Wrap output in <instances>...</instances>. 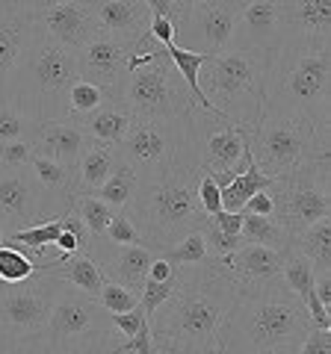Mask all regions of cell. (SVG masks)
Instances as JSON below:
<instances>
[{
	"instance_id": "ba28073f",
	"label": "cell",
	"mask_w": 331,
	"mask_h": 354,
	"mask_svg": "<svg viewBox=\"0 0 331 354\" xmlns=\"http://www.w3.org/2000/svg\"><path fill=\"white\" fill-rule=\"evenodd\" d=\"M331 153V133L316 130L311 121L299 115H272L263 113L260 124L251 133V157L267 177H284L299 171L314 160Z\"/></svg>"
},
{
	"instance_id": "d4e9b609",
	"label": "cell",
	"mask_w": 331,
	"mask_h": 354,
	"mask_svg": "<svg viewBox=\"0 0 331 354\" xmlns=\"http://www.w3.org/2000/svg\"><path fill=\"white\" fill-rule=\"evenodd\" d=\"M118 342L116 330H107V334H95V337H86V339H71V342H48L42 337H30V339H21L12 342V346H0L6 354H113V346ZM134 354V351H127ZM151 354H166L154 348Z\"/></svg>"
},
{
	"instance_id": "bcb514c9",
	"label": "cell",
	"mask_w": 331,
	"mask_h": 354,
	"mask_svg": "<svg viewBox=\"0 0 331 354\" xmlns=\"http://www.w3.org/2000/svg\"><path fill=\"white\" fill-rule=\"evenodd\" d=\"M142 325H148V322H145V316H142V310H139V307L127 310V313H113V330H116L118 342H125V339H130V337H136Z\"/></svg>"
},
{
	"instance_id": "7c38bea8",
	"label": "cell",
	"mask_w": 331,
	"mask_h": 354,
	"mask_svg": "<svg viewBox=\"0 0 331 354\" xmlns=\"http://www.w3.org/2000/svg\"><path fill=\"white\" fill-rule=\"evenodd\" d=\"M62 213L65 207H60L42 189V183L30 169L0 174V230H3V236L60 218Z\"/></svg>"
},
{
	"instance_id": "c3c4849f",
	"label": "cell",
	"mask_w": 331,
	"mask_h": 354,
	"mask_svg": "<svg viewBox=\"0 0 331 354\" xmlns=\"http://www.w3.org/2000/svg\"><path fill=\"white\" fill-rule=\"evenodd\" d=\"M145 3V9L151 15H157V18H169L175 30L181 27V18H184V6L178 3V0H142Z\"/></svg>"
},
{
	"instance_id": "60d3db41",
	"label": "cell",
	"mask_w": 331,
	"mask_h": 354,
	"mask_svg": "<svg viewBox=\"0 0 331 354\" xmlns=\"http://www.w3.org/2000/svg\"><path fill=\"white\" fill-rule=\"evenodd\" d=\"M98 304H101L107 313H127V310L139 307V295L130 292L127 286L107 281V283L101 286V292H98Z\"/></svg>"
},
{
	"instance_id": "6da1fadb",
	"label": "cell",
	"mask_w": 331,
	"mask_h": 354,
	"mask_svg": "<svg viewBox=\"0 0 331 354\" xmlns=\"http://www.w3.org/2000/svg\"><path fill=\"white\" fill-rule=\"evenodd\" d=\"M240 290L225 263L175 266V290L151 319L154 348L166 354H219V334Z\"/></svg>"
},
{
	"instance_id": "4fadbf2b",
	"label": "cell",
	"mask_w": 331,
	"mask_h": 354,
	"mask_svg": "<svg viewBox=\"0 0 331 354\" xmlns=\"http://www.w3.org/2000/svg\"><path fill=\"white\" fill-rule=\"evenodd\" d=\"M240 9L242 0H204L195 6H184L181 27L175 30V44L181 50L204 53V57L228 50Z\"/></svg>"
},
{
	"instance_id": "7dc6e473",
	"label": "cell",
	"mask_w": 331,
	"mask_h": 354,
	"mask_svg": "<svg viewBox=\"0 0 331 354\" xmlns=\"http://www.w3.org/2000/svg\"><path fill=\"white\" fill-rule=\"evenodd\" d=\"M296 354H331V330L311 328L302 339V346Z\"/></svg>"
},
{
	"instance_id": "f5cc1de1",
	"label": "cell",
	"mask_w": 331,
	"mask_h": 354,
	"mask_svg": "<svg viewBox=\"0 0 331 354\" xmlns=\"http://www.w3.org/2000/svg\"><path fill=\"white\" fill-rule=\"evenodd\" d=\"M175 274V266L163 257V254H157V257L151 260V269H148V281H157V283H163V281H169Z\"/></svg>"
},
{
	"instance_id": "7402d4cb",
	"label": "cell",
	"mask_w": 331,
	"mask_h": 354,
	"mask_svg": "<svg viewBox=\"0 0 331 354\" xmlns=\"http://www.w3.org/2000/svg\"><path fill=\"white\" fill-rule=\"evenodd\" d=\"M281 254L263 245H240L225 257V266L240 286H255L281 274Z\"/></svg>"
},
{
	"instance_id": "83f0119b",
	"label": "cell",
	"mask_w": 331,
	"mask_h": 354,
	"mask_svg": "<svg viewBox=\"0 0 331 354\" xmlns=\"http://www.w3.org/2000/svg\"><path fill=\"white\" fill-rule=\"evenodd\" d=\"M293 248L311 260L316 274H331V216L307 225L293 236Z\"/></svg>"
},
{
	"instance_id": "ab89813d",
	"label": "cell",
	"mask_w": 331,
	"mask_h": 354,
	"mask_svg": "<svg viewBox=\"0 0 331 354\" xmlns=\"http://www.w3.org/2000/svg\"><path fill=\"white\" fill-rule=\"evenodd\" d=\"M33 157H36V151H33V142H30V139L0 142V174L30 169Z\"/></svg>"
},
{
	"instance_id": "3957f363",
	"label": "cell",
	"mask_w": 331,
	"mask_h": 354,
	"mask_svg": "<svg viewBox=\"0 0 331 354\" xmlns=\"http://www.w3.org/2000/svg\"><path fill=\"white\" fill-rule=\"evenodd\" d=\"M204 174L202 165H178L172 171L142 177L121 213L139 230L142 245L151 251L172 248L186 234L202 230L207 213L198 204L195 186Z\"/></svg>"
},
{
	"instance_id": "2e32d148",
	"label": "cell",
	"mask_w": 331,
	"mask_h": 354,
	"mask_svg": "<svg viewBox=\"0 0 331 354\" xmlns=\"http://www.w3.org/2000/svg\"><path fill=\"white\" fill-rule=\"evenodd\" d=\"M251 160V133L228 118L202 113V169L207 174L246 171Z\"/></svg>"
},
{
	"instance_id": "681fc988",
	"label": "cell",
	"mask_w": 331,
	"mask_h": 354,
	"mask_svg": "<svg viewBox=\"0 0 331 354\" xmlns=\"http://www.w3.org/2000/svg\"><path fill=\"white\" fill-rule=\"evenodd\" d=\"M240 213H246V216H275V198H272V192H269V186L251 195L249 201L242 204Z\"/></svg>"
},
{
	"instance_id": "5bb4252c",
	"label": "cell",
	"mask_w": 331,
	"mask_h": 354,
	"mask_svg": "<svg viewBox=\"0 0 331 354\" xmlns=\"http://www.w3.org/2000/svg\"><path fill=\"white\" fill-rule=\"evenodd\" d=\"M107 330H113V313H107L98 304V298L60 281L48 325L39 337L48 342H71V339L95 337V334H107Z\"/></svg>"
},
{
	"instance_id": "db71d44e",
	"label": "cell",
	"mask_w": 331,
	"mask_h": 354,
	"mask_svg": "<svg viewBox=\"0 0 331 354\" xmlns=\"http://www.w3.org/2000/svg\"><path fill=\"white\" fill-rule=\"evenodd\" d=\"M57 251H62V254H74V251H80L77 248V236L71 234V230H60V236H57Z\"/></svg>"
},
{
	"instance_id": "603a6c76",
	"label": "cell",
	"mask_w": 331,
	"mask_h": 354,
	"mask_svg": "<svg viewBox=\"0 0 331 354\" xmlns=\"http://www.w3.org/2000/svg\"><path fill=\"white\" fill-rule=\"evenodd\" d=\"M39 15L36 9H24V12L0 15V97H3V83L9 71H12L21 50L30 44V39L39 32Z\"/></svg>"
},
{
	"instance_id": "f1b7e54d",
	"label": "cell",
	"mask_w": 331,
	"mask_h": 354,
	"mask_svg": "<svg viewBox=\"0 0 331 354\" xmlns=\"http://www.w3.org/2000/svg\"><path fill=\"white\" fill-rule=\"evenodd\" d=\"M240 242L242 245H263L275 251H287L293 245V236L275 216H246L242 213V227H240Z\"/></svg>"
},
{
	"instance_id": "5b68a950",
	"label": "cell",
	"mask_w": 331,
	"mask_h": 354,
	"mask_svg": "<svg viewBox=\"0 0 331 354\" xmlns=\"http://www.w3.org/2000/svg\"><path fill=\"white\" fill-rule=\"evenodd\" d=\"M263 113L299 115L316 130L331 133V50H272Z\"/></svg>"
},
{
	"instance_id": "d6986e66",
	"label": "cell",
	"mask_w": 331,
	"mask_h": 354,
	"mask_svg": "<svg viewBox=\"0 0 331 354\" xmlns=\"http://www.w3.org/2000/svg\"><path fill=\"white\" fill-rule=\"evenodd\" d=\"M281 24H278V3L275 0H246L237 15L234 36L228 50H267L278 48Z\"/></svg>"
},
{
	"instance_id": "f546056e",
	"label": "cell",
	"mask_w": 331,
	"mask_h": 354,
	"mask_svg": "<svg viewBox=\"0 0 331 354\" xmlns=\"http://www.w3.org/2000/svg\"><path fill=\"white\" fill-rule=\"evenodd\" d=\"M30 171L36 174L42 189H45L60 207H65V209L71 207V198H74V171L71 169H65V165L53 162L48 157H39L36 153L33 162H30Z\"/></svg>"
},
{
	"instance_id": "ac0fdd59",
	"label": "cell",
	"mask_w": 331,
	"mask_h": 354,
	"mask_svg": "<svg viewBox=\"0 0 331 354\" xmlns=\"http://www.w3.org/2000/svg\"><path fill=\"white\" fill-rule=\"evenodd\" d=\"M36 15H39L42 30H45L53 41H60L62 48H69L74 53L104 32L101 24H98L92 0H62V3L45 6Z\"/></svg>"
},
{
	"instance_id": "9c48e42d",
	"label": "cell",
	"mask_w": 331,
	"mask_h": 354,
	"mask_svg": "<svg viewBox=\"0 0 331 354\" xmlns=\"http://www.w3.org/2000/svg\"><path fill=\"white\" fill-rule=\"evenodd\" d=\"M121 106L139 118H175L190 115L198 104L193 101L190 88L175 71L163 48L160 57H154L148 65H139L136 71L127 74L125 86H121Z\"/></svg>"
},
{
	"instance_id": "816d5d0a",
	"label": "cell",
	"mask_w": 331,
	"mask_h": 354,
	"mask_svg": "<svg viewBox=\"0 0 331 354\" xmlns=\"http://www.w3.org/2000/svg\"><path fill=\"white\" fill-rule=\"evenodd\" d=\"M213 225L222 230V234H231V236H240V227H242V213H225V209H219V213L211 216Z\"/></svg>"
},
{
	"instance_id": "836d02e7",
	"label": "cell",
	"mask_w": 331,
	"mask_h": 354,
	"mask_svg": "<svg viewBox=\"0 0 331 354\" xmlns=\"http://www.w3.org/2000/svg\"><path fill=\"white\" fill-rule=\"evenodd\" d=\"M136 183H139V177H136V171L130 169V165H125L118 160V165L113 169V174L107 177V180L98 186V189L92 192L98 201H107L109 207H116V209H121L127 201H130V195H134V189H136Z\"/></svg>"
},
{
	"instance_id": "ffe728a7",
	"label": "cell",
	"mask_w": 331,
	"mask_h": 354,
	"mask_svg": "<svg viewBox=\"0 0 331 354\" xmlns=\"http://www.w3.org/2000/svg\"><path fill=\"white\" fill-rule=\"evenodd\" d=\"M86 142H89V136H86L71 118L42 121L36 136H33V151H36L39 157H48V160L74 171L77 157H80V151L86 148Z\"/></svg>"
},
{
	"instance_id": "f35d334b",
	"label": "cell",
	"mask_w": 331,
	"mask_h": 354,
	"mask_svg": "<svg viewBox=\"0 0 331 354\" xmlns=\"http://www.w3.org/2000/svg\"><path fill=\"white\" fill-rule=\"evenodd\" d=\"M60 230H62L60 218H51V221H42V225L15 230V234H9V236H3V239L15 242V245H24V248H30L33 254H36V251H42L45 245H53V242H57V236H60Z\"/></svg>"
},
{
	"instance_id": "74e56055",
	"label": "cell",
	"mask_w": 331,
	"mask_h": 354,
	"mask_svg": "<svg viewBox=\"0 0 331 354\" xmlns=\"http://www.w3.org/2000/svg\"><path fill=\"white\" fill-rule=\"evenodd\" d=\"M39 121L27 118L21 109H15L12 104H6L0 97V142H12V139H30L36 136Z\"/></svg>"
},
{
	"instance_id": "30bf717a",
	"label": "cell",
	"mask_w": 331,
	"mask_h": 354,
	"mask_svg": "<svg viewBox=\"0 0 331 354\" xmlns=\"http://www.w3.org/2000/svg\"><path fill=\"white\" fill-rule=\"evenodd\" d=\"M269 192L275 198V218L287 227V234H302L307 225L331 216V157L275 177Z\"/></svg>"
},
{
	"instance_id": "44dd1931",
	"label": "cell",
	"mask_w": 331,
	"mask_h": 354,
	"mask_svg": "<svg viewBox=\"0 0 331 354\" xmlns=\"http://www.w3.org/2000/svg\"><path fill=\"white\" fill-rule=\"evenodd\" d=\"M98 24L104 32L116 36L121 41H134L148 32L151 12L142 0H92Z\"/></svg>"
},
{
	"instance_id": "9f6ffc18",
	"label": "cell",
	"mask_w": 331,
	"mask_h": 354,
	"mask_svg": "<svg viewBox=\"0 0 331 354\" xmlns=\"http://www.w3.org/2000/svg\"><path fill=\"white\" fill-rule=\"evenodd\" d=\"M181 6H195V3H204V0H178Z\"/></svg>"
},
{
	"instance_id": "4316f807",
	"label": "cell",
	"mask_w": 331,
	"mask_h": 354,
	"mask_svg": "<svg viewBox=\"0 0 331 354\" xmlns=\"http://www.w3.org/2000/svg\"><path fill=\"white\" fill-rule=\"evenodd\" d=\"M51 274H57L60 281L77 286L80 292L98 298V292H101V286L107 283L104 272L98 269V263L92 257H86L83 251H74V254H62L57 269H53Z\"/></svg>"
},
{
	"instance_id": "484cf974",
	"label": "cell",
	"mask_w": 331,
	"mask_h": 354,
	"mask_svg": "<svg viewBox=\"0 0 331 354\" xmlns=\"http://www.w3.org/2000/svg\"><path fill=\"white\" fill-rule=\"evenodd\" d=\"M71 121L89 139L118 145V142L127 136L134 115H130L125 106H101V109H95V113H89V115H80V118H71Z\"/></svg>"
},
{
	"instance_id": "8992f818",
	"label": "cell",
	"mask_w": 331,
	"mask_h": 354,
	"mask_svg": "<svg viewBox=\"0 0 331 354\" xmlns=\"http://www.w3.org/2000/svg\"><path fill=\"white\" fill-rule=\"evenodd\" d=\"M267 50H222L207 57L198 74V86L219 115L255 133L267 104Z\"/></svg>"
},
{
	"instance_id": "8fae6325",
	"label": "cell",
	"mask_w": 331,
	"mask_h": 354,
	"mask_svg": "<svg viewBox=\"0 0 331 354\" xmlns=\"http://www.w3.org/2000/svg\"><path fill=\"white\" fill-rule=\"evenodd\" d=\"M60 278L36 272L21 283H0V346L39 337L48 325Z\"/></svg>"
},
{
	"instance_id": "11a10c76",
	"label": "cell",
	"mask_w": 331,
	"mask_h": 354,
	"mask_svg": "<svg viewBox=\"0 0 331 354\" xmlns=\"http://www.w3.org/2000/svg\"><path fill=\"white\" fill-rule=\"evenodd\" d=\"M24 9H36V6H33V0H0V15L24 12Z\"/></svg>"
},
{
	"instance_id": "e575fe53",
	"label": "cell",
	"mask_w": 331,
	"mask_h": 354,
	"mask_svg": "<svg viewBox=\"0 0 331 354\" xmlns=\"http://www.w3.org/2000/svg\"><path fill=\"white\" fill-rule=\"evenodd\" d=\"M281 278H284V283L290 286V290L299 295V298H305L307 292L314 290V278H316V272H314V266H311V260L305 257V254H299L293 245L287 248L284 254H281Z\"/></svg>"
},
{
	"instance_id": "9a60e30c",
	"label": "cell",
	"mask_w": 331,
	"mask_h": 354,
	"mask_svg": "<svg viewBox=\"0 0 331 354\" xmlns=\"http://www.w3.org/2000/svg\"><path fill=\"white\" fill-rule=\"evenodd\" d=\"M281 39L275 50H331V0H275Z\"/></svg>"
},
{
	"instance_id": "6f0895ef",
	"label": "cell",
	"mask_w": 331,
	"mask_h": 354,
	"mask_svg": "<svg viewBox=\"0 0 331 354\" xmlns=\"http://www.w3.org/2000/svg\"><path fill=\"white\" fill-rule=\"evenodd\" d=\"M53 3H62V0H53Z\"/></svg>"
},
{
	"instance_id": "52a82bcc",
	"label": "cell",
	"mask_w": 331,
	"mask_h": 354,
	"mask_svg": "<svg viewBox=\"0 0 331 354\" xmlns=\"http://www.w3.org/2000/svg\"><path fill=\"white\" fill-rule=\"evenodd\" d=\"M118 160L136 177H154L178 165H202V109L175 118L134 115L127 136L118 142Z\"/></svg>"
},
{
	"instance_id": "d6a6232c",
	"label": "cell",
	"mask_w": 331,
	"mask_h": 354,
	"mask_svg": "<svg viewBox=\"0 0 331 354\" xmlns=\"http://www.w3.org/2000/svg\"><path fill=\"white\" fill-rule=\"evenodd\" d=\"M65 104H69V118L89 115V113H95V109H101V106H121L116 97L107 92V88L95 86V83H86V80H74L69 86V97H65Z\"/></svg>"
},
{
	"instance_id": "f907efd6",
	"label": "cell",
	"mask_w": 331,
	"mask_h": 354,
	"mask_svg": "<svg viewBox=\"0 0 331 354\" xmlns=\"http://www.w3.org/2000/svg\"><path fill=\"white\" fill-rule=\"evenodd\" d=\"M148 36L157 41V44H172L175 41V24L169 18H157V15H151V24H148Z\"/></svg>"
},
{
	"instance_id": "b9f144b4",
	"label": "cell",
	"mask_w": 331,
	"mask_h": 354,
	"mask_svg": "<svg viewBox=\"0 0 331 354\" xmlns=\"http://www.w3.org/2000/svg\"><path fill=\"white\" fill-rule=\"evenodd\" d=\"M172 290H175V274H172L169 281H163V283L145 278V283H142V290H139V310H142V316H145L148 325H151V319H154V310H157L166 301V298L172 295Z\"/></svg>"
},
{
	"instance_id": "277c9868",
	"label": "cell",
	"mask_w": 331,
	"mask_h": 354,
	"mask_svg": "<svg viewBox=\"0 0 331 354\" xmlns=\"http://www.w3.org/2000/svg\"><path fill=\"white\" fill-rule=\"evenodd\" d=\"M80 80L77 53L53 41L45 30L30 39L21 50L12 71L3 83V101L21 109L33 121H62L69 118V86Z\"/></svg>"
},
{
	"instance_id": "cb8c5ba5",
	"label": "cell",
	"mask_w": 331,
	"mask_h": 354,
	"mask_svg": "<svg viewBox=\"0 0 331 354\" xmlns=\"http://www.w3.org/2000/svg\"><path fill=\"white\" fill-rule=\"evenodd\" d=\"M118 165V148L89 139L74 165V195H92Z\"/></svg>"
},
{
	"instance_id": "4dcf8cb0",
	"label": "cell",
	"mask_w": 331,
	"mask_h": 354,
	"mask_svg": "<svg viewBox=\"0 0 331 354\" xmlns=\"http://www.w3.org/2000/svg\"><path fill=\"white\" fill-rule=\"evenodd\" d=\"M267 186H272V177L263 174L255 165V157H251L249 165H246V171L234 174L231 177V183L222 186V209L225 213H240L242 204H246L255 192L267 189Z\"/></svg>"
},
{
	"instance_id": "7a4b0ae2",
	"label": "cell",
	"mask_w": 331,
	"mask_h": 354,
	"mask_svg": "<svg viewBox=\"0 0 331 354\" xmlns=\"http://www.w3.org/2000/svg\"><path fill=\"white\" fill-rule=\"evenodd\" d=\"M311 328L305 301L278 274L240 290L219 334V354H296Z\"/></svg>"
},
{
	"instance_id": "f6af8a7d",
	"label": "cell",
	"mask_w": 331,
	"mask_h": 354,
	"mask_svg": "<svg viewBox=\"0 0 331 354\" xmlns=\"http://www.w3.org/2000/svg\"><path fill=\"white\" fill-rule=\"evenodd\" d=\"M195 195H198V204H202V209L207 216H213V213H219L222 209V189L216 186V180L211 174H202L198 177V186H195Z\"/></svg>"
},
{
	"instance_id": "7bdbcfd3",
	"label": "cell",
	"mask_w": 331,
	"mask_h": 354,
	"mask_svg": "<svg viewBox=\"0 0 331 354\" xmlns=\"http://www.w3.org/2000/svg\"><path fill=\"white\" fill-rule=\"evenodd\" d=\"M202 234H204V242H207V251H211V257H213L216 263H225L228 254L242 245L240 236L222 234V230H219V227L213 225V218H211V216H207V221L202 225Z\"/></svg>"
},
{
	"instance_id": "d590c367",
	"label": "cell",
	"mask_w": 331,
	"mask_h": 354,
	"mask_svg": "<svg viewBox=\"0 0 331 354\" xmlns=\"http://www.w3.org/2000/svg\"><path fill=\"white\" fill-rule=\"evenodd\" d=\"M157 254H163V257L169 260L172 266H204V263H216L211 257V251H207V242H204L202 230H193V234H186L181 242H175L172 248H163Z\"/></svg>"
},
{
	"instance_id": "e0dca14e",
	"label": "cell",
	"mask_w": 331,
	"mask_h": 354,
	"mask_svg": "<svg viewBox=\"0 0 331 354\" xmlns=\"http://www.w3.org/2000/svg\"><path fill=\"white\" fill-rule=\"evenodd\" d=\"M134 41H121L109 36V32H101L98 39H92L86 48L77 50V74H80V80L107 88L121 104V86L127 80V57Z\"/></svg>"
},
{
	"instance_id": "8d00e7d4",
	"label": "cell",
	"mask_w": 331,
	"mask_h": 354,
	"mask_svg": "<svg viewBox=\"0 0 331 354\" xmlns=\"http://www.w3.org/2000/svg\"><path fill=\"white\" fill-rule=\"evenodd\" d=\"M71 209H74L77 216H80V221L92 230L95 236H104L107 225H109V221H113V216L118 213L116 207H109L107 201H98L95 195H74V198H71Z\"/></svg>"
},
{
	"instance_id": "ee69618b",
	"label": "cell",
	"mask_w": 331,
	"mask_h": 354,
	"mask_svg": "<svg viewBox=\"0 0 331 354\" xmlns=\"http://www.w3.org/2000/svg\"><path fill=\"white\" fill-rule=\"evenodd\" d=\"M104 239H109L113 245H142V236H139V230L130 225V218L121 213L113 216V221L107 225V230H104Z\"/></svg>"
},
{
	"instance_id": "1f68e13d",
	"label": "cell",
	"mask_w": 331,
	"mask_h": 354,
	"mask_svg": "<svg viewBox=\"0 0 331 354\" xmlns=\"http://www.w3.org/2000/svg\"><path fill=\"white\" fill-rule=\"evenodd\" d=\"M36 272H42V269L30 248L15 245V242H9V239L0 242V283H21Z\"/></svg>"
}]
</instances>
